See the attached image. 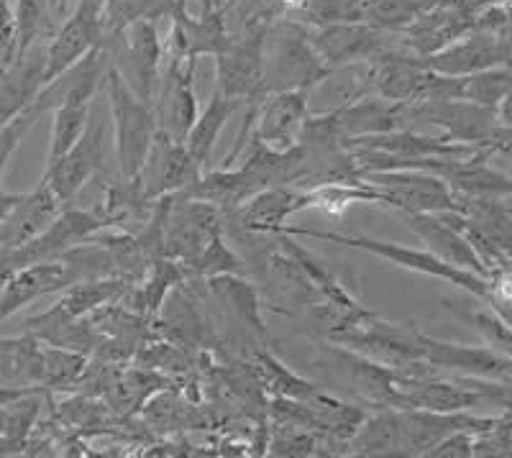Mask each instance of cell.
Masks as SVG:
<instances>
[{
    "label": "cell",
    "instance_id": "47",
    "mask_svg": "<svg viewBox=\"0 0 512 458\" xmlns=\"http://www.w3.org/2000/svg\"><path fill=\"white\" fill-rule=\"evenodd\" d=\"M233 3H239V0H226V3H223V8H226V11H228V8H231Z\"/></svg>",
    "mask_w": 512,
    "mask_h": 458
},
{
    "label": "cell",
    "instance_id": "41",
    "mask_svg": "<svg viewBox=\"0 0 512 458\" xmlns=\"http://www.w3.org/2000/svg\"><path fill=\"white\" fill-rule=\"evenodd\" d=\"M16 59V13L11 0H0V70Z\"/></svg>",
    "mask_w": 512,
    "mask_h": 458
},
{
    "label": "cell",
    "instance_id": "36",
    "mask_svg": "<svg viewBox=\"0 0 512 458\" xmlns=\"http://www.w3.org/2000/svg\"><path fill=\"white\" fill-rule=\"evenodd\" d=\"M256 372H259V379H262L264 389H269L274 397H282V400H297L305 402L318 392V387L310 382H305L303 377H297L287 369L285 364L274 359L267 351H256L254 354Z\"/></svg>",
    "mask_w": 512,
    "mask_h": 458
},
{
    "label": "cell",
    "instance_id": "4",
    "mask_svg": "<svg viewBox=\"0 0 512 458\" xmlns=\"http://www.w3.org/2000/svg\"><path fill=\"white\" fill-rule=\"evenodd\" d=\"M361 180L379 190V208L402 213H464L466 198L423 169H379L361 172Z\"/></svg>",
    "mask_w": 512,
    "mask_h": 458
},
{
    "label": "cell",
    "instance_id": "13",
    "mask_svg": "<svg viewBox=\"0 0 512 458\" xmlns=\"http://www.w3.org/2000/svg\"><path fill=\"white\" fill-rule=\"evenodd\" d=\"M420 351L423 361L436 372H451L456 377L495 379L512 384V359L489 346H464V343L441 341V338L420 333Z\"/></svg>",
    "mask_w": 512,
    "mask_h": 458
},
{
    "label": "cell",
    "instance_id": "38",
    "mask_svg": "<svg viewBox=\"0 0 512 458\" xmlns=\"http://www.w3.org/2000/svg\"><path fill=\"white\" fill-rule=\"evenodd\" d=\"M512 87V70H492L477 72V75L461 77V100H472V103L484 105V108H495L502 103Z\"/></svg>",
    "mask_w": 512,
    "mask_h": 458
},
{
    "label": "cell",
    "instance_id": "18",
    "mask_svg": "<svg viewBox=\"0 0 512 458\" xmlns=\"http://www.w3.org/2000/svg\"><path fill=\"white\" fill-rule=\"evenodd\" d=\"M512 57V44L510 41L500 39L495 34H474V36H461V39L451 41L448 47L441 52L425 57L428 67L438 75L448 77H466L477 75V72L492 70L500 64L510 62Z\"/></svg>",
    "mask_w": 512,
    "mask_h": 458
},
{
    "label": "cell",
    "instance_id": "30",
    "mask_svg": "<svg viewBox=\"0 0 512 458\" xmlns=\"http://www.w3.org/2000/svg\"><path fill=\"white\" fill-rule=\"evenodd\" d=\"M131 282L121 277H95V279H80L75 285L64 287L62 297L57 300L59 308L70 318H90L98 313L100 308L111 305L126 297L131 290Z\"/></svg>",
    "mask_w": 512,
    "mask_h": 458
},
{
    "label": "cell",
    "instance_id": "16",
    "mask_svg": "<svg viewBox=\"0 0 512 458\" xmlns=\"http://www.w3.org/2000/svg\"><path fill=\"white\" fill-rule=\"evenodd\" d=\"M200 174H203V167L190 157L185 141L172 139L159 128L152 141V149L146 154L144 167L139 172L146 195L152 200L177 195L190 182L198 180Z\"/></svg>",
    "mask_w": 512,
    "mask_h": 458
},
{
    "label": "cell",
    "instance_id": "35",
    "mask_svg": "<svg viewBox=\"0 0 512 458\" xmlns=\"http://www.w3.org/2000/svg\"><path fill=\"white\" fill-rule=\"evenodd\" d=\"M16 59L41 41L52 39L54 16L49 0H16Z\"/></svg>",
    "mask_w": 512,
    "mask_h": 458
},
{
    "label": "cell",
    "instance_id": "8",
    "mask_svg": "<svg viewBox=\"0 0 512 458\" xmlns=\"http://www.w3.org/2000/svg\"><path fill=\"white\" fill-rule=\"evenodd\" d=\"M111 54V62L126 82L134 87V93L141 100L152 103L157 100L159 80H162V59L164 41L154 21H136L103 44Z\"/></svg>",
    "mask_w": 512,
    "mask_h": 458
},
{
    "label": "cell",
    "instance_id": "3",
    "mask_svg": "<svg viewBox=\"0 0 512 458\" xmlns=\"http://www.w3.org/2000/svg\"><path fill=\"white\" fill-rule=\"evenodd\" d=\"M103 85L108 93V105H111L118 174L126 180H134L139 177L146 154L152 149V141L159 131L157 113H154L152 103H146L134 93V87L128 85L126 77L118 72L111 59H108Z\"/></svg>",
    "mask_w": 512,
    "mask_h": 458
},
{
    "label": "cell",
    "instance_id": "37",
    "mask_svg": "<svg viewBox=\"0 0 512 458\" xmlns=\"http://www.w3.org/2000/svg\"><path fill=\"white\" fill-rule=\"evenodd\" d=\"M420 13L423 11L410 0H364L361 21L384 34H402Z\"/></svg>",
    "mask_w": 512,
    "mask_h": 458
},
{
    "label": "cell",
    "instance_id": "2",
    "mask_svg": "<svg viewBox=\"0 0 512 458\" xmlns=\"http://www.w3.org/2000/svg\"><path fill=\"white\" fill-rule=\"evenodd\" d=\"M328 72L331 70L313 44L310 26L287 16L274 18L264 39L262 93H285V90L308 93Z\"/></svg>",
    "mask_w": 512,
    "mask_h": 458
},
{
    "label": "cell",
    "instance_id": "22",
    "mask_svg": "<svg viewBox=\"0 0 512 458\" xmlns=\"http://www.w3.org/2000/svg\"><path fill=\"white\" fill-rule=\"evenodd\" d=\"M72 285L70 269L64 267V261H39V264H29L21 267L8 277V282L0 290V323L24 310L34 300L62 292L64 287Z\"/></svg>",
    "mask_w": 512,
    "mask_h": 458
},
{
    "label": "cell",
    "instance_id": "5",
    "mask_svg": "<svg viewBox=\"0 0 512 458\" xmlns=\"http://www.w3.org/2000/svg\"><path fill=\"white\" fill-rule=\"evenodd\" d=\"M328 341L336 343V346L351 348L356 354L379 361V364L397 369V372L415 364V361H423L418 328L390 323V320L379 318L372 310L336 328L328 336Z\"/></svg>",
    "mask_w": 512,
    "mask_h": 458
},
{
    "label": "cell",
    "instance_id": "17",
    "mask_svg": "<svg viewBox=\"0 0 512 458\" xmlns=\"http://www.w3.org/2000/svg\"><path fill=\"white\" fill-rule=\"evenodd\" d=\"M310 36L318 49L320 59L328 70L344 67L351 62L377 59L379 54L392 47L384 31L364 24V21H338V24L310 26Z\"/></svg>",
    "mask_w": 512,
    "mask_h": 458
},
{
    "label": "cell",
    "instance_id": "40",
    "mask_svg": "<svg viewBox=\"0 0 512 458\" xmlns=\"http://www.w3.org/2000/svg\"><path fill=\"white\" fill-rule=\"evenodd\" d=\"M187 274H190V279H210L221 277V274H239V277H246V261L226 244V238L218 236L216 241H213V244L187 267Z\"/></svg>",
    "mask_w": 512,
    "mask_h": 458
},
{
    "label": "cell",
    "instance_id": "15",
    "mask_svg": "<svg viewBox=\"0 0 512 458\" xmlns=\"http://www.w3.org/2000/svg\"><path fill=\"white\" fill-rule=\"evenodd\" d=\"M310 118V103L305 90L267 93L256 108L251 139L272 151H290L300 144L305 121Z\"/></svg>",
    "mask_w": 512,
    "mask_h": 458
},
{
    "label": "cell",
    "instance_id": "25",
    "mask_svg": "<svg viewBox=\"0 0 512 458\" xmlns=\"http://www.w3.org/2000/svg\"><path fill=\"white\" fill-rule=\"evenodd\" d=\"M372 95H377V64L374 59H364L328 72L318 85L308 90V103L318 100L315 113H331Z\"/></svg>",
    "mask_w": 512,
    "mask_h": 458
},
{
    "label": "cell",
    "instance_id": "34",
    "mask_svg": "<svg viewBox=\"0 0 512 458\" xmlns=\"http://www.w3.org/2000/svg\"><path fill=\"white\" fill-rule=\"evenodd\" d=\"M90 364V354L59 348L44 343V366H41V387L47 392L75 389Z\"/></svg>",
    "mask_w": 512,
    "mask_h": 458
},
{
    "label": "cell",
    "instance_id": "20",
    "mask_svg": "<svg viewBox=\"0 0 512 458\" xmlns=\"http://www.w3.org/2000/svg\"><path fill=\"white\" fill-rule=\"evenodd\" d=\"M474 26L472 8L459 0H443L438 6L420 13L402 34L408 36V47L420 57L441 52L451 41L461 39Z\"/></svg>",
    "mask_w": 512,
    "mask_h": 458
},
{
    "label": "cell",
    "instance_id": "9",
    "mask_svg": "<svg viewBox=\"0 0 512 458\" xmlns=\"http://www.w3.org/2000/svg\"><path fill=\"white\" fill-rule=\"evenodd\" d=\"M408 123H431L443 128V136L461 144L484 149L489 136L500 126L495 108L472 103V100H423V103H402V128Z\"/></svg>",
    "mask_w": 512,
    "mask_h": 458
},
{
    "label": "cell",
    "instance_id": "31",
    "mask_svg": "<svg viewBox=\"0 0 512 458\" xmlns=\"http://www.w3.org/2000/svg\"><path fill=\"white\" fill-rule=\"evenodd\" d=\"M239 108V103H233V100L223 98L218 90H213V98L208 100L203 113L195 118V123H192L190 131H187L185 136L187 151H190V157L195 159L200 167H205V162H208L213 149H216L218 136H221V131L226 128L228 118L239 111Z\"/></svg>",
    "mask_w": 512,
    "mask_h": 458
},
{
    "label": "cell",
    "instance_id": "28",
    "mask_svg": "<svg viewBox=\"0 0 512 458\" xmlns=\"http://www.w3.org/2000/svg\"><path fill=\"white\" fill-rule=\"evenodd\" d=\"M205 282H208L210 292L216 295V300L223 305L228 318L241 323V328L249 331L256 341H269L267 323L262 318V300H259L256 287L251 282H246V277H239V274H221V277H210Z\"/></svg>",
    "mask_w": 512,
    "mask_h": 458
},
{
    "label": "cell",
    "instance_id": "45",
    "mask_svg": "<svg viewBox=\"0 0 512 458\" xmlns=\"http://www.w3.org/2000/svg\"><path fill=\"white\" fill-rule=\"evenodd\" d=\"M410 3H415V6L420 8V11H428V8L438 6V3H443V0H410Z\"/></svg>",
    "mask_w": 512,
    "mask_h": 458
},
{
    "label": "cell",
    "instance_id": "42",
    "mask_svg": "<svg viewBox=\"0 0 512 458\" xmlns=\"http://www.w3.org/2000/svg\"><path fill=\"white\" fill-rule=\"evenodd\" d=\"M474 456V433L456 430L446 435L438 446L428 451V458H472Z\"/></svg>",
    "mask_w": 512,
    "mask_h": 458
},
{
    "label": "cell",
    "instance_id": "26",
    "mask_svg": "<svg viewBox=\"0 0 512 458\" xmlns=\"http://www.w3.org/2000/svg\"><path fill=\"white\" fill-rule=\"evenodd\" d=\"M154 203L149 195L144 192L139 177L134 180H126L118 174V180H111L103 190V200L95 208V213L100 215L105 228H116V231L126 233H139L146 226V221L152 218Z\"/></svg>",
    "mask_w": 512,
    "mask_h": 458
},
{
    "label": "cell",
    "instance_id": "10",
    "mask_svg": "<svg viewBox=\"0 0 512 458\" xmlns=\"http://www.w3.org/2000/svg\"><path fill=\"white\" fill-rule=\"evenodd\" d=\"M103 228V221H100V215L95 210L64 208L47 231H41L39 236L16 246V249L0 251V267L6 269L8 274H13L16 269L29 267V264L59 259L64 251H70L72 246L82 244V241H88L90 236H95Z\"/></svg>",
    "mask_w": 512,
    "mask_h": 458
},
{
    "label": "cell",
    "instance_id": "27",
    "mask_svg": "<svg viewBox=\"0 0 512 458\" xmlns=\"http://www.w3.org/2000/svg\"><path fill=\"white\" fill-rule=\"evenodd\" d=\"M328 118H331L338 136L346 139V144H349L351 139L402 128V103H392V100L372 95V98H364L359 103H351L346 108L331 111Z\"/></svg>",
    "mask_w": 512,
    "mask_h": 458
},
{
    "label": "cell",
    "instance_id": "44",
    "mask_svg": "<svg viewBox=\"0 0 512 458\" xmlns=\"http://www.w3.org/2000/svg\"><path fill=\"white\" fill-rule=\"evenodd\" d=\"M49 6H52L54 18H62L67 13V8L72 6V0H49Z\"/></svg>",
    "mask_w": 512,
    "mask_h": 458
},
{
    "label": "cell",
    "instance_id": "6",
    "mask_svg": "<svg viewBox=\"0 0 512 458\" xmlns=\"http://www.w3.org/2000/svg\"><path fill=\"white\" fill-rule=\"evenodd\" d=\"M272 21V16L262 13L254 16L246 24L241 39H233L231 47L216 57V90L241 108L264 98V39Z\"/></svg>",
    "mask_w": 512,
    "mask_h": 458
},
{
    "label": "cell",
    "instance_id": "14",
    "mask_svg": "<svg viewBox=\"0 0 512 458\" xmlns=\"http://www.w3.org/2000/svg\"><path fill=\"white\" fill-rule=\"evenodd\" d=\"M195 67L198 59H167V72L159 80L154 100L159 128L177 141H185L187 131L198 118Z\"/></svg>",
    "mask_w": 512,
    "mask_h": 458
},
{
    "label": "cell",
    "instance_id": "1",
    "mask_svg": "<svg viewBox=\"0 0 512 458\" xmlns=\"http://www.w3.org/2000/svg\"><path fill=\"white\" fill-rule=\"evenodd\" d=\"M277 233H287L292 238H315V241H331V244L349 246L356 251H367V254L379 256V259L390 261L395 267L408 269V272L425 274V277L443 279L448 285L459 287V290L469 292L477 300L489 302L495 297L492 282L487 277L469 269L454 267L448 261L438 259L428 249H410V246L395 244V241H382V238L372 236H349V233H333V231H313V228H300V226H282Z\"/></svg>",
    "mask_w": 512,
    "mask_h": 458
},
{
    "label": "cell",
    "instance_id": "39",
    "mask_svg": "<svg viewBox=\"0 0 512 458\" xmlns=\"http://www.w3.org/2000/svg\"><path fill=\"white\" fill-rule=\"evenodd\" d=\"M441 305L446 310H451L454 315H459L461 320H469V323L482 333V338L487 341L489 348H495L502 356L512 359V325H507L495 310H464L456 308V302L451 300H441Z\"/></svg>",
    "mask_w": 512,
    "mask_h": 458
},
{
    "label": "cell",
    "instance_id": "48",
    "mask_svg": "<svg viewBox=\"0 0 512 458\" xmlns=\"http://www.w3.org/2000/svg\"><path fill=\"white\" fill-rule=\"evenodd\" d=\"M507 213H510V218H512V208H507Z\"/></svg>",
    "mask_w": 512,
    "mask_h": 458
},
{
    "label": "cell",
    "instance_id": "32",
    "mask_svg": "<svg viewBox=\"0 0 512 458\" xmlns=\"http://www.w3.org/2000/svg\"><path fill=\"white\" fill-rule=\"evenodd\" d=\"M90 113H93V98H80V95H67L54 105L47 167L57 162L59 157H64L80 141L82 131L90 121Z\"/></svg>",
    "mask_w": 512,
    "mask_h": 458
},
{
    "label": "cell",
    "instance_id": "7",
    "mask_svg": "<svg viewBox=\"0 0 512 458\" xmlns=\"http://www.w3.org/2000/svg\"><path fill=\"white\" fill-rule=\"evenodd\" d=\"M226 231V213L208 200L172 195L164 215V256L190 267Z\"/></svg>",
    "mask_w": 512,
    "mask_h": 458
},
{
    "label": "cell",
    "instance_id": "43",
    "mask_svg": "<svg viewBox=\"0 0 512 458\" xmlns=\"http://www.w3.org/2000/svg\"><path fill=\"white\" fill-rule=\"evenodd\" d=\"M497 121H500V126L512 128V87L510 93L502 98V103L497 105Z\"/></svg>",
    "mask_w": 512,
    "mask_h": 458
},
{
    "label": "cell",
    "instance_id": "33",
    "mask_svg": "<svg viewBox=\"0 0 512 458\" xmlns=\"http://www.w3.org/2000/svg\"><path fill=\"white\" fill-rule=\"evenodd\" d=\"M180 3L182 0H105L103 16H100L103 44L136 21H154L157 24L159 18H169Z\"/></svg>",
    "mask_w": 512,
    "mask_h": 458
},
{
    "label": "cell",
    "instance_id": "11",
    "mask_svg": "<svg viewBox=\"0 0 512 458\" xmlns=\"http://www.w3.org/2000/svg\"><path fill=\"white\" fill-rule=\"evenodd\" d=\"M226 8H213L205 13L187 11L182 0L175 13L169 16L172 29L164 41V57L167 59H200L218 57L231 47V34L226 29Z\"/></svg>",
    "mask_w": 512,
    "mask_h": 458
},
{
    "label": "cell",
    "instance_id": "29",
    "mask_svg": "<svg viewBox=\"0 0 512 458\" xmlns=\"http://www.w3.org/2000/svg\"><path fill=\"white\" fill-rule=\"evenodd\" d=\"M354 456H397L400 453V410L377 407L364 415L359 428L349 438Z\"/></svg>",
    "mask_w": 512,
    "mask_h": 458
},
{
    "label": "cell",
    "instance_id": "23",
    "mask_svg": "<svg viewBox=\"0 0 512 458\" xmlns=\"http://www.w3.org/2000/svg\"><path fill=\"white\" fill-rule=\"evenodd\" d=\"M303 190L292 185L267 187L256 192L254 198L246 200L236 210L226 213V218L239 221V228L251 236H274L282 226H287V218L303 213Z\"/></svg>",
    "mask_w": 512,
    "mask_h": 458
},
{
    "label": "cell",
    "instance_id": "12",
    "mask_svg": "<svg viewBox=\"0 0 512 458\" xmlns=\"http://www.w3.org/2000/svg\"><path fill=\"white\" fill-rule=\"evenodd\" d=\"M103 144L105 121H100V118H95L90 113V121L85 126V131H82L80 141L64 157L49 164L44 169V177H41V182H47L49 190L57 195L59 203L70 205L77 192L103 169Z\"/></svg>",
    "mask_w": 512,
    "mask_h": 458
},
{
    "label": "cell",
    "instance_id": "19",
    "mask_svg": "<svg viewBox=\"0 0 512 458\" xmlns=\"http://www.w3.org/2000/svg\"><path fill=\"white\" fill-rule=\"evenodd\" d=\"M402 221L408 223L410 231L420 238L425 244V249L436 254L438 259L454 264V267L469 269V272H477L482 277L489 279V269L479 254L474 251V246L469 244V238L448 221L443 213H402Z\"/></svg>",
    "mask_w": 512,
    "mask_h": 458
},
{
    "label": "cell",
    "instance_id": "24",
    "mask_svg": "<svg viewBox=\"0 0 512 458\" xmlns=\"http://www.w3.org/2000/svg\"><path fill=\"white\" fill-rule=\"evenodd\" d=\"M64 208L67 205L59 203V198L49 190L47 182H39L36 190L18 198L11 213L0 223V251L16 249V246L39 236L41 231H47Z\"/></svg>",
    "mask_w": 512,
    "mask_h": 458
},
{
    "label": "cell",
    "instance_id": "21",
    "mask_svg": "<svg viewBox=\"0 0 512 458\" xmlns=\"http://www.w3.org/2000/svg\"><path fill=\"white\" fill-rule=\"evenodd\" d=\"M336 369L346 377L356 395L374 407H397L400 389H397V369L367 359L344 346H328Z\"/></svg>",
    "mask_w": 512,
    "mask_h": 458
},
{
    "label": "cell",
    "instance_id": "46",
    "mask_svg": "<svg viewBox=\"0 0 512 458\" xmlns=\"http://www.w3.org/2000/svg\"><path fill=\"white\" fill-rule=\"evenodd\" d=\"M3 430H6V407H0V441H3Z\"/></svg>",
    "mask_w": 512,
    "mask_h": 458
}]
</instances>
